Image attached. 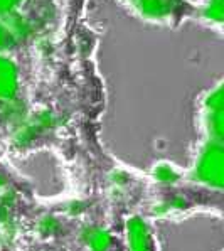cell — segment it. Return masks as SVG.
I'll return each mask as SVG.
<instances>
[{
    "label": "cell",
    "instance_id": "obj_1",
    "mask_svg": "<svg viewBox=\"0 0 224 251\" xmlns=\"http://www.w3.org/2000/svg\"><path fill=\"white\" fill-rule=\"evenodd\" d=\"M192 177L202 185L221 187L223 179V147L219 140H209L199 152L192 167Z\"/></svg>",
    "mask_w": 224,
    "mask_h": 251
},
{
    "label": "cell",
    "instance_id": "obj_2",
    "mask_svg": "<svg viewBox=\"0 0 224 251\" xmlns=\"http://www.w3.org/2000/svg\"><path fill=\"white\" fill-rule=\"evenodd\" d=\"M204 123L207 126L209 140H221L223 135V95L221 86L207 95L204 101Z\"/></svg>",
    "mask_w": 224,
    "mask_h": 251
},
{
    "label": "cell",
    "instance_id": "obj_3",
    "mask_svg": "<svg viewBox=\"0 0 224 251\" xmlns=\"http://www.w3.org/2000/svg\"><path fill=\"white\" fill-rule=\"evenodd\" d=\"M130 2L142 15L155 21L171 17L177 10V0H130Z\"/></svg>",
    "mask_w": 224,
    "mask_h": 251
},
{
    "label": "cell",
    "instance_id": "obj_4",
    "mask_svg": "<svg viewBox=\"0 0 224 251\" xmlns=\"http://www.w3.org/2000/svg\"><path fill=\"white\" fill-rule=\"evenodd\" d=\"M17 69L12 61L0 56V100L12 101V98L17 93Z\"/></svg>",
    "mask_w": 224,
    "mask_h": 251
},
{
    "label": "cell",
    "instance_id": "obj_5",
    "mask_svg": "<svg viewBox=\"0 0 224 251\" xmlns=\"http://www.w3.org/2000/svg\"><path fill=\"white\" fill-rule=\"evenodd\" d=\"M128 241L132 243V251H153V241L149 225L140 218H133L128 223Z\"/></svg>",
    "mask_w": 224,
    "mask_h": 251
},
{
    "label": "cell",
    "instance_id": "obj_6",
    "mask_svg": "<svg viewBox=\"0 0 224 251\" xmlns=\"http://www.w3.org/2000/svg\"><path fill=\"white\" fill-rule=\"evenodd\" d=\"M152 174H153V177H155L157 180H160V182H164V184H174V182H177V180H179V177H180V174L169 164L157 165V167L153 169Z\"/></svg>",
    "mask_w": 224,
    "mask_h": 251
},
{
    "label": "cell",
    "instance_id": "obj_7",
    "mask_svg": "<svg viewBox=\"0 0 224 251\" xmlns=\"http://www.w3.org/2000/svg\"><path fill=\"white\" fill-rule=\"evenodd\" d=\"M22 0H0V14H12L15 7L21 5Z\"/></svg>",
    "mask_w": 224,
    "mask_h": 251
}]
</instances>
